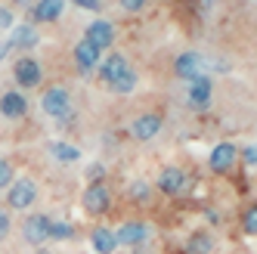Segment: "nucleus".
Listing matches in <instances>:
<instances>
[{"instance_id":"nucleus-10","label":"nucleus","mask_w":257,"mask_h":254,"mask_svg":"<svg viewBox=\"0 0 257 254\" xmlns=\"http://www.w3.org/2000/svg\"><path fill=\"white\" fill-rule=\"evenodd\" d=\"M211 99H214V84H211L208 75L189 81V87H186V105L192 108V112H208Z\"/></svg>"},{"instance_id":"nucleus-13","label":"nucleus","mask_w":257,"mask_h":254,"mask_svg":"<svg viewBox=\"0 0 257 254\" xmlns=\"http://www.w3.org/2000/svg\"><path fill=\"white\" fill-rule=\"evenodd\" d=\"M0 115L10 118V121H19L28 115V96L22 90H4L0 93Z\"/></svg>"},{"instance_id":"nucleus-1","label":"nucleus","mask_w":257,"mask_h":254,"mask_svg":"<svg viewBox=\"0 0 257 254\" xmlns=\"http://www.w3.org/2000/svg\"><path fill=\"white\" fill-rule=\"evenodd\" d=\"M112 186L105 180H96V183H87L84 195H81V208L90 214V217H105L112 211Z\"/></svg>"},{"instance_id":"nucleus-15","label":"nucleus","mask_w":257,"mask_h":254,"mask_svg":"<svg viewBox=\"0 0 257 254\" xmlns=\"http://www.w3.org/2000/svg\"><path fill=\"white\" fill-rule=\"evenodd\" d=\"M65 10V0H38L31 7V25H50L56 22Z\"/></svg>"},{"instance_id":"nucleus-29","label":"nucleus","mask_w":257,"mask_h":254,"mask_svg":"<svg viewBox=\"0 0 257 254\" xmlns=\"http://www.w3.org/2000/svg\"><path fill=\"white\" fill-rule=\"evenodd\" d=\"M87 180H90V183H96V180H105V168L99 165V161H96V165H90V168H87Z\"/></svg>"},{"instance_id":"nucleus-12","label":"nucleus","mask_w":257,"mask_h":254,"mask_svg":"<svg viewBox=\"0 0 257 254\" xmlns=\"http://www.w3.org/2000/svg\"><path fill=\"white\" fill-rule=\"evenodd\" d=\"M131 68V62H127V56L124 53H108V56L96 65V78H99V84H105V87H112L124 71Z\"/></svg>"},{"instance_id":"nucleus-14","label":"nucleus","mask_w":257,"mask_h":254,"mask_svg":"<svg viewBox=\"0 0 257 254\" xmlns=\"http://www.w3.org/2000/svg\"><path fill=\"white\" fill-rule=\"evenodd\" d=\"M84 41H90L102 53V50H108V47L115 44V25L108 22V19H93V22L87 25V31H84Z\"/></svg>"},{"instance_id":"nucleus-30","label":"nucleus","mask_w":257,"mask_h":254,"mask_svg":"<svg viewBox=\"0 0 257 254\" xmlns=\"http://www.w3.org/2000/svg\"><path fill=\"white\" fill-rule=\"evenodd\" d=\"M121 4V10H127V13H140L146 4H149V0H118Z\"/></svg>"},{"instance_id":"nucleus-8","label":"nucleus","mask_w":257,"mask_h":254,"mask_svg":"<svg viewBox=\"0 0 257 254\" xmlns=\"http://www.w3.org/2000/svg\"><path fill=\"white\" fill-rule=\"evenodd\" d=\"M205 56H201L198 50H186V53H180V56L174 59V78L177 81H195V78H201L205 75Z\"/></svg>"},{"instance_id":"nucleus-24","label":"nucleus","mask_w":257,"mask_h":254,"mask_svg":"<svg viewBox=\"0 0 257 254\" xmlns=\"http://www.w3.org/2000/svg\"><path fill=\"white\" fill-rule=\"evenodd\" d=\"M78 235L75 223H68V220H53L50 223V242H71Z\"/></svg>"},{"instance_id":"nucleus-31","label":"nucleus","mask_w":257,"mask_h":254,"mask_svg":"<svg viewBox=\"0 0 257 254\" xmlns=\"http://www.w3.org/2000/svg\"><path fill=\"white\" fill-rule=\"evenodd\" d=\"M71 4H75V7H81V10H90V13H99V10H102V4H99V0H71Z\"/></svg>"},{"instance_id":"nucleus-23","label":"nucleus","mask_w":257,"mask_h":254,"mask_svg":"<svg viewBox=\"0 0 257 254\" xmlns=\"http://www.w3.org/2000/svg\"><path fill=\"white\" fill-rule=\"evenodd\" d=\"M238 223H242V232L248 235V239H257V202H248V205L242 208Z\"/></svg>"},{"instance_id":"nucleus-6","label":"nucleus","mask_w":257,"mask_h":254,"mask_svg":"<svg viewBox=\"0 0 257 254\" xmlns=\"http://www.w3.org/2000/svg\"><path fill=\"white\" fill-rule=\"evenodd\" d=\"M115 239H118V248H137L143 242H152V223L149 220H140V217H134V220H124L118 229H115Z\"/></svg>"},{"instance_id":"nucleus-11","label":"nucleus","mask_w":257,"mask_h":254,"mask_svg":"<svg viewBox=\"0 0 257 254\" xmlns=\"http://www.w3.org/2000/svg\"><path fill=\"white\" fill-rule=\"evenodd\" d=\"M235 165H238V146L229 143V140L217 143V146L211 149V155H208V168L214 174H232Z\"/></svg>"},{"instance_id":"nucleus-35","label":"nucleus","mask_w":257,"mask_h":254,"mask_svg":"<svg viewBox=\"0 0 257 254\" xmlns=\"http://www.w3.org/2000/svg\"><path fill=\"white\" fill-rule=\"evenodd\" d=\"M38 254H53V248H38Z\"/></svg>"},{"instance_id":"nucleus-21","label":"nucleus","mask_w":257,"mask_h":254,"mask_svg":"<svg viewBox=\"0 0 257 254\" xmlns=\"http://www.w3.org/2000/svg\"><path fill=\"white\" fill-rule=\"evenodd\" d=\"M152 183L149 180H134V183H127V202L143 208V205H152Z\"/></svg>"},{"instance_id":"nucleus-22","label":"nucleus","mask_w":257,"mask_h":254,"mask_svg":"<svg viewBox=\"0 0 257 254\" xmlns=\"http://www.w3.org/2000/svg\"><path fill=\"white\" fill-rule=\"evenodd\" d=\"M137 81H140V78H137V68L131 65V68H127L112 87H108V90H112L115 96H127V93H134V90H137Z\"/></svg>"},{"instance_id":"nucleus-19","label":"nucleus","mask_w":257,"mask_h":254,"mask_svg":"<svg viewBox=\"0 0 257 254\" xmlns=\"http://www.w3.org/2000/svg\"><path fill=\"white\" fill-rule=\"evenodd\" d=\"M186 254H214V248H217V242H214V235L208 232V229H195L189 239H186Z\"/></svg>"},{"instance_id":"nucleus-5","label":"nucleus","mask_w":257,"mask_h":254,"mask_svg":"<svg viewBox=\"0 0 257 254\" xmlns=\"http://www.w3.org/2000/svg\"><path fill=\"white\" fill-rule=\"evenodd\" d=\"M41 108L53 118V121H62L68 112H75V105H71V93H68V87L62 84H53L44 90V96H41Z\"/></svg>"},{"instance_id":"nucleus-34","label":"nucleus","mask_w":257,"mask_h":254,"mask_svg":"<svg viewBox=\"0 0 257 254\" xmlns=\"http://www.w3.org/2000/svg\"><path fill=\"white\" fill-rule=\"evenodd\" d=\"M10 4H13V7H22V10H31L38 0H10Z\"/></svg>"},{"instance_id":"nucleus-2","label":"nucleus","mask_w":257,"mask_h":254,"mask_svg":"<svg viewBox=\"0 0 257 254\" xmlns=\"http://www.w3.org/2000/svg\"><path fill=\"white\" fill-rule=\"evenodd\" d=\"M192 189V177L177 168V165H168V168H161L158 174V192L161 195H168V198H183V195H189Z\"/></svg>"},{"instance_id":"nucleus-17","label":"nucleus","mask_w":257,"mask_h":254,"mask_svg":"<svg viewBox=\"0 0 257 254\" xmlns=\"http://www.w3.org/2000/svg\"><path fill=\"white\" fill-rule=\"evenodd\" d=\"M71 56H75V65H78V71H93L96 65H99V59H102V53L90 44V41H78L75 44V50H71Z\"/></svg>"},{"instance_id":"nucleus-4","label":"nucleus","mask_w":257,"mask_h":254,"mask_svg":"<svg viewBox=\"0 0 257 254\" xmlns=\"http://www.w3.org/2000/svg\"><path fill=\"white\" fill-rule=\"evenodd\" d=\"M34 202H38V183L31 177H19L13 180L10 189H7V211H28Z\"/></svg>"},{"instance_id":"nucleus-28","label":"nucleus","mask_w":257,"mask_h":254,"mask_svg":"<svg viewBox=\"0 0 257 254\" xmlns=\"http://www.w3.org/2000/svg\"><path fill=\"white\" fill-rule=\"evenodd\" d=\"M13 7H0V31H7V28H13Z\"/></svg>"},{"instance_id":"nucleus-7","label":"nucleus","mask_w":257,"mask_h":254,"mask_svg":"<svg viewBox=\"0 0 257 254\" xmlns=\"http://www.w3.org/2000/svg\"><path fill=\"white\" fill-rule=\"evenodd\" d=\"M161 127H164V118L161 112H143L131 121V127H127V134H131V140L137 143H149L161 134Z\"/></svg>"},{"instance_id":"nucleus-18","label":"nucleus","mask_w":257,"mask_h":254,"mask_svg":"<svg viewBox=\"0 0 257 254\" xmlns=\"http://www.w3.org/2000/svg\"><path fill=\"white\" fill-rule=\"evenodd\" d=\"M10 44H13V50H34L41 44V34H38V25H31V22H25V25H19L13 31V38H10Z\"/></svg>"},{"instance_id":"nucleus-32","label":"nucleus","mask_w":257,"mask_h":254,"mask_svg":"<svg viewBox=\"0 0 257 254\" xmlns=\"http://www.w3.org/2000/svg\"><path fill=\"white\" fill-rule=\"evenodd\" d=\"M134 254H158V248H155L152 242H143V245L134 248Z\"/></svg>"},{"instance_id":"nucleus-20","label":"nucleus","mask_w":257,"mask_h":254,"mask_svg":"<svg viewBox=\"0 0 257 254\" xmlns=\"http://www.w3.org/2000/svg\"><path fill=\"white\" fill-rule=\"evenodd\" d=\"M47 152L56 161H62V165H75V161H81V149L75 146V143H65V140H53L47 146Z\"/></svg>"},{"instance_id":"nucleus-9","label":"nucleus","mask_w":257,"mask_h":254,"mask_svg":"<svg viewBox=\"0 0 257 254\" xmlns=\"http://www.w3.org/2000/svg\"><path fill=\"white\" fill-rule=\"evenodd\" d=\"M50 223H53L50 214H28L25 220H22V235H25V242L34 245V248L47 245V242H50Z\"/></svg>"},{"instance_id":"nucleus-16","label":"nucleus","mask_w":257,"mask_h":254,"mask_svg":"<svg viewBox=\"0 0 257 254\" xmlns=\"http://www.w3.org/2000/svg\"><path fill=\"white\" fill-rule=\"evenodd\" d=\"M90 248L96 254H115L118 251V239H115V229L105 226V223H96L90 229Z\"/></svg>"},{"instance_id":"nucleus-25","label":"nucleus","mask_w":257,"mask_h":254,"mask_svg":"<svg viewBox=\"0 0 257 254\" xmlns=\"http://www.w3.org/2000/svg\"><path fill=\"white\" fill-rule=\"evenodd\" d=\"M13 180H16V168H13V161H10V158H0V192H7Z\"/></svg>"},{"instance_id":"nucleus-3","label":"nucleus","mask_w":257,"mask_h":254,"mask_svg":"<svg viewBox=\"0 0 257 254\" xmlns=\"http://www.w3.org/2000/svg\"><path fill=\"white\" fill-rule=\"evenodd\" d=\"M13 81L19 90H34V87H41L44 84V65L28 56V53H22L19 59L13 62Z\"/></svg>"},{"instance_id":"nucleus-27","label":"nucleus","mask_w":257,"mask_h":254,"mask_svg":"<svg viewBox=\"0 0 257 254\" xmlns=\"http://www.w3.org/2000/svg\"><path fill=\"white\" fill-rule=\"evenodd\" d=\"M10 232H13V214L7 208H0V242H4Z\"/></svg>"},{"instance_id":"nucleus-33","label":"nucleus","mask_w":257,"mask_h":254,"mask_svg":"<svg viewBox=\"0 0 257 254\" xmlns=\"http://www.w3.org/2000/svg\"><path fill=\"white\" fill-rule=\"evenodd\" d=\"M10 53H13V44H10V41H0V62H4Z\"/></svg>"},{"instance_id":"nucleus-26","label":"nucleus","mask_w":257,"mask_h":254,"mask_svg":"<svg viewBox=\"0 0 257 254\" xmlns=\"http://www.w3.org/2000/svg\"><path fill=\"white\" fill-rule=\"evenodd\" d=\"M238 158H242L248 168H257V143H248L245 149H238Z\"/></svg>"}]
</instances>
